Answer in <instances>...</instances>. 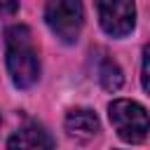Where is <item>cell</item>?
<instances>
[{
  "label": "cell",
  "instance_id": "6da1fadb",
  "mask_svg": "<svg viewBox=\"0 0 150 150\" xmlns=\"http://www.w3.org/2000/svg\"><path fill=\"white\" fill-rule=\"evenodd\" d=\"M5 63L14 87L30 89L40 80V59L28 26H9L5 30Z\"/></svg>",
  "mask_w": 150,
  "mask_h": 150
},
{
  "label": "cell",
  "instance_id": "7a4b0ae2",
  "mask_svg": "<svg viewBox=\"0 0 150 150\" xmlns=\"http://www.w3.org/2000/svg\"><path fill=\"white\" fill-rule=\"evenodd\" d=\"M108 117L117 136L127 143H141L150 134V115L136 101L115 98L108 105Z\"/></svg>",
  "mask_w": 150,
  "mask_h": 150
},
{
  "label": "cell",
  "instance_id": "3957f363",
  "mask_svg": "<svg viewBox=\"0 0 150 150\" xmlns=\"http://www.w3.org/2000/svg\"><path fill=\"white\" fill-rule=\"evenodd\" d=\"M45 21L49 30L66 45H73L84 26V7L82 0H47Z\"/></svg>",
  "mask_w": 150,
  "mask_h": 150
},
{
  "label": "cell",
  "instance_id": "277c9868",
  "mask_svg": "<svg viewBox=\"0 0 150 150\" xmlns=\"http://www.w3.org/2000/svg\"><path fill=\"white\" fill-rule=\"evenodd\" d=\"M98 23L112 38H124L134 30L136 7L134 0H96Z\"/></svg>",
  "mask_w": 150,
  "mask_h": 150
},
{
  "label": "cell",
  "instance_id": "5b68a950",
  "mask_svg": "<svg viewBox=\"0 0 150 150\" xmlns=\"http://www.w3.org/2000/svg\"><path fill=\"white\" fill-rule=\"evenodd\" d=\"M63 127H66L68 136L80 138V141H89V138H94L101 131V122H98L96 112L89 110V108H73V110H68V115L63 120Z\"/></svg>",
  "mask_w": 150,
  "mask_h": 150
},
{
  "label": "cell",
  "instance_id": "8992f818",
  "mask_svg": "<svg viewBox=\"0 0 150 150\" xmlns=\"http://www.w3.org/2000/svg\"><path fill=\"white\" fill-rule=\"evenodd\" d=\"M9 148H54V138L40 127V124H26L7 141Z\"/></svg>",
  "mask_w": 150,
  "mask_h": 150
},
{
  "label": "cell",
  "instance_id": "52a82bcc",
  "mask_svg": "<svg viewBox=\"0 0 150 150\" xmlns=\"http://www.w3.org/2000/svg\"><path fill=\"white\" fill-rule=\"evenodd\" d=\"M94 73H96V80L98 84L105 89V91H117L124 82V75H122V68L108 56V54H98L96 56V66H94Z\"/></svg>",
  "mask_w": 150,
  "mask_h": 150
},
{
  "label": "cell",
  "instance_id": "ba28073f",
  "mask_svg": "<svg viewBox=\"0 0 150 150\" xmlns=\"http://www.w3.org/2000/svg\"><path fill=\"white\" fill-rule=\"evenodd\" d=\"M141 82H143V89L150 94V45L143 49V70H141Z\"/></svg>",
  "mask_w": 150,
  "mask_h": 150
},
{
  "label": "cell",
  "instance_id": "9c48e42d",
  "mask_svg": "<svg viewBox=\"0 0 150 150\" xmlns=\"http://www.w3.org/2000/svg\"><path fill=\"white\" fill-rule=\"evenodd\" d=\"M19 12V0H0V19H9Z\"/></svg>",
  "mask_w": 150,
  "mask_h": 150
}]
</instances>
